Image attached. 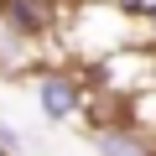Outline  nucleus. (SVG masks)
<instances>
[{"instance_id": "obj_2", "label": "nucleus", "mask_w": 156, "mask_h": 156, "mask_svg": "<svg viewBox=\"0 0 156 156\" xmlns=\"http://www.w3.org/2000/svg\"><path fill=\"white\" fill-rule=\"evenodd\" d=\"M42 57H47V47H42V42L21 37L5 16H0V83H26V73H31Z\"/></svg>"}, {"instance_id": "obj_1", "label": "nucleus", "mask_w": 156, "mask_h": 156, "mask_svg": "<svg viewBox=\"0 0 156 156\" xmlns=\"http://www.w3.org/2000/svg\"><path fill=\"white\" fill-rule=\"evenodd\" d=\"M26 89H31V104L47 125H73L89 115V78L78 68H62V62H37L26 73Z\"/></svg>"}, {"instance_id": "obj_4", "label": "nucleus", "mask_w": 156, "mask_h": 156, "mask_svg": "<svg viewBox=\"0 0 156 156\" xmlns=\"http://www.w3.org/2000/svg\"><path fill=\"white\" fill-rule=\"evenodd\" d=\"M0 146H5V151H26V135H21L11 120H0Z\"/></svg>"}, {"instance_id": "obj_5", "label": "nucleus", "mask_w": 156, "mask_h": 156, "mask_svg": "<svg viewBox=\"0 0 156 156\" xmlns=\"http://www.w3.org/2000/svg\"><path fill=\"white\" fill-rule=\"evenodd\" d=\"M0 156H21V151H5V146H0Z\"/></svg>"}, {"instance_id": "obj_3", "label": "nucleus", "mask_w": 156, "mask_h": 156, "mask_svg": "<svg viewBox=\"0 0 156 156\" xmlns=\"http://www.w3.org/2000/svg\"><path fill=\"white\" fill-rule=\"evenodd\" d=\"M89 151H94V156H156L151 135H140V130L125 125V120H99V125H89Z\"/></svg>"}]
</instances>
